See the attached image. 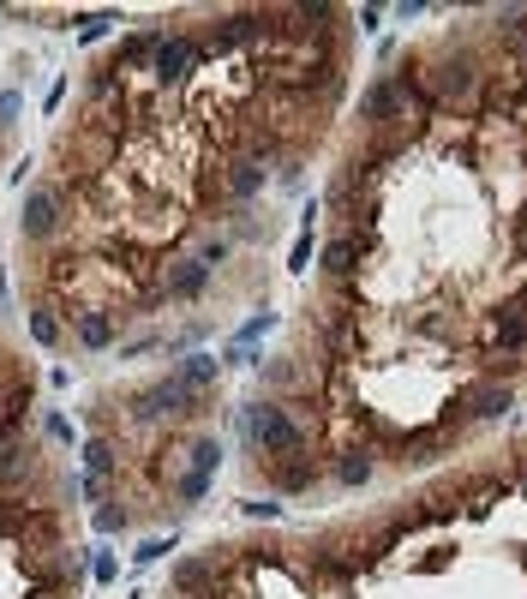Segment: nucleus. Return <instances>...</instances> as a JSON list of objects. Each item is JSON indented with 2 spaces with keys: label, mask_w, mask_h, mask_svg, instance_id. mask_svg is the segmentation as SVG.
I'll list each match as a JSON object with an SVG mask.
<instances>
[{
  "label": "nucleus",
  "mask_w": 527,
  "mask_h": 599,
  "mask_svg": "<svg viewBox=\"0 0 527 599\" xmlns=\"http://www.w3.org/2000/svg\"><path fill=\"white\" fill-rule=\"evenodd\" d=\"M240 432H246V444L264 450V456H300V450H306V426H300L282 402H252V408L240 414Z\"/></svg>",
  "instance_id": "nucleus-1"
},
{
  "label": "nucleus",
  "mask_w": 527,
  "mask_h": 599,
  "mask_svg": "<svg viewBox=\"0 0 527 599\" xmlns=\"http://www.w3.org/2000/svg\"><path fill=\"white\" fill-rule=\"evenodd\" d=\"M180 414H198V396L180 384V378H162V384H150V390H138L132 396V420H180Z\"/></svg>",
  "instance_id": "nucleus-2"
},
{
  "label": "nucleus",
  "mask_w": 527,
  "mask_h": 599,
  "mask_svg": "<svg viewBox=\"0 0 527 599\" xmlns=\"http://www.w3.org/2000/svg\"><path fill=\"white\" fill-rule=\"evenodd\" d=\"M408 102H414V78H378V84L360 90V120L366 126H390Z\"/></svg>",
  "instance_id": "nucleus-3"
},
{
  "label": "nucleus",
  "mask_w": 527,
  "mask_h": 599,
  "mask_svg": "<svg viewBox=\"0 0 527 599\" xmlns=\"http://www.w3.org/2000/svg\"><path fill=\"white\" fill-rule=\"evenodd\" d=\"M432 90H438L444 102H468V96L480 90L474 54H444V60H432Z\"/></svg>",
  "instance_id": "nucleus-4"
},
{
  "label": "nucleus",
  "mask_w": 527,
  "mask_h": 599,
  "mask_svg": "<svg viewBox=\"0 0 527 599\" xmlns=\"http://www.w3.org/2000/svg\"><path fill=\"white\" fill-rule=\"evenodd\" d=\"M18 228H24V240H54V234H60V192H54V186H36V192L24 198Z\"/></svg>",
  "instance_id": "nucleus-5"
},
{
  "label": "nucleus",
  "mask_w": 527,
  "mask_h": 599,
  "mask_svg": "<svg viewBox=\"0 0 527 599\" xmlns=\"http://www.w3.org/2000/svg\"><path fill=\"white\" fill-rule=\"evenodd\" d=\"M198 60H204V48H198L192 36H162V48H156V60H150V66H156V78H162V84H180V78H192V66H198Z\"/></svg>",
  "instance_id": "nucleus-6"
},
{
  "label": "nucleus",
  "mask_w": 527,
  "mask_h": 599,
  "mask_svg": "<svg viewBox=\"0 0 527 599\" xmlns=\"http://www.w3.org/2000/svg\"><path fill=\"white\" fill-rule=\"evenodd\" d=\"M168 582H174V594H180V599H198V594L216 599V564H204V558H180Z\"/></svg>",
  "instance_id": "nucleus-7"
},
{
  "label": "nucleus",
  "mask_w": 527,
  "mask_h": 599,
  "mask_svg": "<svg viewBox=\"0 0 527 599\" xmlns=\"http://www.w3.org/2000/svg\"><path fill=\"white\" fill-rule=\"evenodd\" d=\"M204 288H210V264H204V258L168 264V300H198Z\"/></svg>",
  "instance_id": "nucleus-8"
},
{
  "label": "nucleus",
  "mask_w": 527,
  "mask_h": 599,
  "mask_svg": "<svg viewBox=\"0 0 527 599\" xmlns=\"http://www.w3.org/2000/svg\"><path fill=\"white\" fill-rule=\"evenodd\" d=\"M30 474V444L18 438V426H0V486H18Z\"/></svg>",
  "instance_id": "nucleus-9"
},
{
  "label": "nucleus",
  "mask_w": 527,
  "mask_h": 599,
  "mask_svg": "<svg viewBox=\"0 0 527 599\" xmlns=\"http://www.w3.org/2000/svg\"><path fill=\"white\" fill-rule=\"evenodd\" d=\"M258 192H264V156H240V162L228 168V198L246 204V198H258Z\"/></svg>",
  "instance_id": "nucleus-10"
},
{
  "label": "nucleus",
  "mask_w": 527,
  "mask_h": 599,
  "mask_svg": "<svg viewBox=\"0 0 527 599\" xmlns=\"http://www.w3.org/2000/svg\"><path fill=\"white\" fill-rule=\"evenodd\" d=\"M174 378H180V384H186L192 396H204V390H210V384L222 378V360H216V354H186Z\"/></svg>",
  "instance_id": "nucleus-11"
},
{
  "label": "nucleus",
  "mask_w": 527,
  "mask_h": 599,
  "mask_svg": "<svg viewBox=\"0 0 527 599\" xmlns=\"http://www.w3.org/2000/svg\"><path fill=\"white\" fill-rule=\"evenodd\" d=\"M510 408H516L510 384H480V390L468 396V414H474V420H504Z\"/></svg>",
  "instance_id": "nucleus-12"
},
{
  "label": "nucleus",
  "mask_w": 527,
  "mask_h": 599,
  "mask_svg": "<svg viewBox=\"0 0 527 599\" xmlns=\"http://www.w3.org/2000/svg\"><path fill=\"white\" fill-rule=\"evenodd\" d=\"M258 30H264V18H252V12H234V18H222V30H216V42H210V48H216V54H228L234 42H252Z\"/></svg>",
  "instance_id": "nucleus-13"
},
{
  "label": "nucleus",
  "mask_w": 527,
  "mask_h": 599,
  "mask_svg": "<svg viewBox=\"0 0 527 599\" xmlns=\"http://www.w3.org/2000/svg\"><path fill=\"white\" fill-rule=\"evenodd\" d=\"M324 270H330V276H354V270H360V240H354V234L330 240V246H324Z\"/></svg>",
  "instance_id": "nucleus-14"
},
{
  "label": "nucleus",
  "mask_w": 527,
  "mask_h": 599,
  "mask_svg": "<svg viewBox=\"0 0 527 599\" xmlns=\"http://www.w3.org/2000/svg\"><path fill=\"white\" fill-rule=\"evenodd\" d=\"M492 330H498L504 348H527V312H522V306H504V312L492 318Z\"/></svg>",
  "instance_id": "nucleus-15"
},
{
  "label": "nucleus",
  "mask_w": 527,
  "mask_h": 599,
  "mask_svg": "<svg viewBox=\"0 0 527 599\" xmlns=\"http://www.w3.org/2000/svg\"><path fill=\"white\" fill-rule=\"evenodd\" d=\"M78 342H84V348H108V342H114V318H108V312H84V318H78Z\"/></svg>",
  "instance_id": "nucleus-16"
},
{
  "label": "nucleus",
  "mask_w": 527,
  "mask_h": 599,
  "mask_svg": "<svg viewBox=\"0 0 527 599\" xmlns=\"http://www.w3.org/2000/svg\"><path fill=\"white\" fill-rule=\"evenodd\" d=\"M84 474H96V480L114 474V444H108V438H90V444H84Z\"/></svg>",
  "instance_id": "nucleus-17"
},
{
  "label": "nucleus",
  "mask_w": 527,
  "mask_h": 599,
  "mask_svg": "<svg viewBox=\"0 0 527 599\" xmlns=\"http://www.w3.org/2000/svg\"><path fill=\"white\" fill-rule=\"evenodd\" d=\"M336 480H342V486H366V480H372V456H366V450H348L342 468H336Z\"/></svg>",
  "instance_id": "nucleus-18"
},
{
  "label": "nucleus",
  "mask_w": 527,
  "mask_h": 599,
  "mask_svg": "<svg viewBox=\"0 0 527 599\" xmlns=\"http://www.w3.org/2000/svg\"><path fill=\"white\" fill-rule=\"evenodd\" d=\"M186 456H192V468H186V474H216V462H222V444H216V438H198Z\"/></svg>",
  "instance_id": "nucleus-19"
},
{
  "label": "nucleus",
  "mask_w": 527,
  "mask_h": 599,
  "mask_svg": "<svg viewBox=\"0 0 527 599\" xmlns=\"http://www.w3.org/2000/svg\"><path fill=\"white\" fill-rule=\"evenodd\" d=\"M30 336H36L42 348H54V342H60V318H54V312H30Z\"/></svg>",
  "instance_id": "nucleus-20"
},
{
  "label": "nucleus",
  "mask_w": 527,
  "mask_h": 599,
  "mask_svg": "<svg viewBox=\"0 0 527 599\" xmlns=\"http://www.w3.org/2000/svg\"><path fill=\"white\" fill-rule=\"evenodd\" d=\"M174 492H180L186 504H198V498L210 492V474H180V480H174Z\"/></svg>",
  "instance_id": "nucleus-21"
},
{
  "label": "nucleus",
  "mask_w": 527,
  "mask_h": 599,
  "mask_svg": "<svg viewBox=\"0 0 527 599\" xmlns=\"http://www.w3.org/2000/svg\"><path fill=\"white\" fill-rule=\"evenodd\" d=\"M108 24H114L108 12H96V18H84V30H78V42H102V36H108Z\"/></svg>",
  "instance_id": "nucleus-22"
},
{
  "label": "nucleus",
  "mask_w": 527,
  "mask_h": 599,
  "mask_svg": "<svg viewBox=\"0 0 527 599\" xmlns=\"http://www.w3.org/2000/svg\"><path fill=\"white\" fill-rule=\"evenodd\" d=\"M306 486H312V468H306V462H294V468L282 474V492H306Z\"/></svg>",
  "instance_id": "nucleus-23"
},
{
  "label": "nucleus",
  "mask_w": 527,
  "mask_h": 599,
  "mask_svg": "<svg viewBox=\"0 0 527 599\" xmlns=\"http://www.w3.org/2000/svg\"><path fill=\"white\" fill-rule=\"evenodd\" d=\"M168 552H174V540H144L132 558H138V564H156V558H168Z\"/></svg>",
  "instance_id": "nucleus-24"
},
{
  "label": "nucleus",
  "mask_w": 527,
  "mask_h": 599,
  "mask_svg": "<svg viewBox=\"0 0 527 599\" xmlns=\"http://www.w3.org/2000/svg\"><path fill=\"white\" fill-rule=\"evenodd\" d=\"M96 528H102V534H120V528H126V510H114V504L96 510Z\"/></svg>",
  "instance_id": "nucleus-25"
},
{
  "label": "nucleus",
  "mask_w": 527,
  "mask_h": 599,
  "mask_svg": "<svg viewBox=\"0 0 527 599\" xmlns=\"http://www.w3.org/2000/svg\"><path fill=\"white\" fill-rule=\"evenodd\" d=\"M198 258H204V264H210V270H216V264H222V258H228V240H204V246H198Z\"/></svg>",
  "instance_id": "nucleus-26"
},
{
  "label": "nucleus",
  "mask_w": 527,
  "mask_h": 599,
  "mask_svg": "<svg viewBox=\"0 0 527 599\" xmlns=\"http://www.w3.org/2000/svg\"><path fill=\"white\" fill-rule=\"evenodd\" d=\"M264 330H276V312H258V318L240 330V342H252V336H264Z\"/></svg>",
  "instance_id": "nucleus-27"
},
{
  "label": "nucleus",
  "mask_w": 527,
  "mask_h": 599,
  "mask_svg": "<svg viewBox=\"0 0 527 599\" xmlns=\"http://www.w3.org/2000/svg\"><path fill=\"white\" fill-rule=\"evenodd\" d=\"M306 264H312V234L294 240V270H306Z\"/></svg>",
  "instance_id": "nucleus-28"
},
{
  "label": "nucleus",
  "mask_w": 527,
  "mask_h": 599,
  "mask_svg": "<svg viewBox=\"0 0 527 599\" xmlns=\"http://www.w3.org/2000/svg\"><path fill=\"white\" fill-rule=\"evenodd\" d=\"M12 114H18V96H0V126H6Z\"/></svg>",
  "instance_id": "nucleus-29"
},
{
  "label": "nucleus",
  "mask_w": 527,
  "mask_h": 599,
  "mask_svg": "<svg viewBox=\"0 0 527 599\" xmlns=\"http://www.w3.org/2000/svg\"><path fill=\"white\" fill-rule=\"evenodd\" d=\"M516 246H522V252H527V216H522V228H516Z\"/></svg>",
  "instance_id": "nucleus-30"
},
{
  "label": "nucleus",
  "mask_w": 527,
  "mask_h": 599,
  "mask_svg": "<svg viewBox=\"0 0 527 599\" xmlns=\"http://www.w3.org/2000/svg\"><path fill=\"white\" fill-rule=\"evenodd\" d=\"M36 599H42V594H36Z\"/></svg>",
  "instance_id": "nucleus-31"
}]
</instances>
